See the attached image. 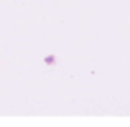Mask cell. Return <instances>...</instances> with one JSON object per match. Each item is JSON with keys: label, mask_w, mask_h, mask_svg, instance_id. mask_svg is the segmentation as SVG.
<instances>
[]
</instances>
